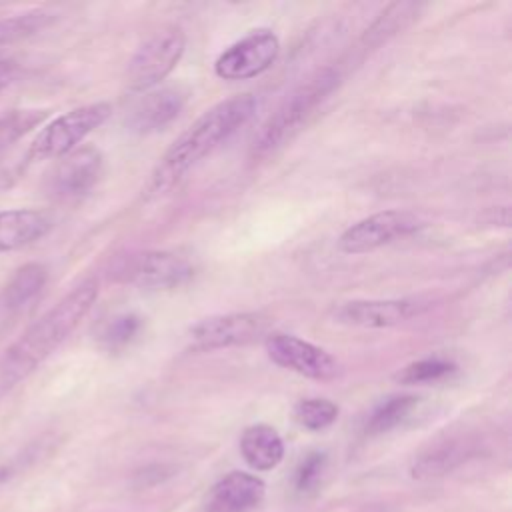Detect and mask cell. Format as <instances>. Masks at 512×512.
<instances>
[{
    "mask_svg": "<svg viewBox=\"0 0 512 512\" xmlns=\"http://www.w3.org/2000/svg\"><path fill=\"white\" fill-rule=\"evenodd\" d=\"M98 298V280L86 278L36 320L0 356V396L30 376L76 330Z\"/></svg>",
    "mask_w": 512,
    "mask_h": 512,
    "instance_id": "6da1fadb",
    "label": "cell"
},
{
    "mask_svg": "<svg viewBox=\"0 0 512 512\" xmlns=\"http://www.w3.org/2000/svg\"><path fill=\"white\" fill-rule=\"evenodd\" d=\"M256 106L258 102L252 94H238L208 108L160 158L150 178V192L162 194L170 190L192 166L242 128L254 116Z\"/></svg>",
    "mask_w": 512,
    "mask_h": 512,
    "instance_id": "7a4b0ae2",
    "label": "cell"
},
{
    "mask_svg": "<svg viewBox=\"0 0 512 512\" xmlns=\"http://www.w3.org/2000/svg\"><path fill=\"white\" fill-rule=\"evenodd\" d=\"M338 84L340 70L332 66L316 70L302 84H298L256 132L252 140V156L264 158L288 144L308 124V120L338 88Z\"/></svg>",
    "mask_w": 512,
    "mask_h": 512,
    "instance_id": "3957f363",
    "label": "cell"
},
{
    "mask_svg": "<svg viewBox=\"0 0 512 512\" xmlns=\"http://www.w3.org/2000/svg\"><path fill=\"white\" fill-rule=\"evenodd\" d=\"M186 48V34L180 26H164L140 44L126 68L130 92L154 90L180 62Z\"/></svg>",
    "mask_w": 512,
    "mask_h": 512,
    "instance_id": "277c9868",
    "label": "cell"
},
{
    "mask_svg": "<svg viewBox=\"0 0 512 512\" xmlns=\"http://www.w3.org/2000/svg\"><path fill=\"white\" fill-rule=\"evenodd\" d=\"M110 114L112 106L108 102H94L54 118L30 144V158H62L64 154L72 152L76 144L82 142L92 130L102 126Z\"/></svg>",
    "mask_w": 512,
    "mask_h": 512,
    "instance_id": "5b68a950",
    "label": "cell"
},
{
    "mask_svg": "<svg viewBox=\"0 0 512 512\" xmlns=\"http://www.w3.org/2000/svg\"><path fill=\"white\" fill-rule=\"evenodd\" d=\"M422 228V220L408 210H382L348 226L338 248L344 254H364L406 238Z\"/></svg>",
    "mask_w": 512,
    "mask_h": 512,
    "instance_id": "8992f818",
    "label": "cell"
},
{
    "mask_svg": "<svg viewBox=\"0 0 512 512\" xmlns=\"http://www.w3.org/2000/svg\"><path fill=\"white\" fill-rule=\"evenodd\" d=\"M280 40L268 28H258L230 44L214 62L222 80H250L266 72L278 58Z\"/></svg>",
    "mask_w": 512,
    "mask_h": 512,
    "instance_id": "52a82bcc",
    "label": "cell"
},
{
    "mask_svg": "<svg viewBox=\"0 0 512 512\" xmlns=\"http://www.w3.org/2000/svg\"><path fill=\"white\" fill-rule=\"evenodd\" d=\"M268 326L270 318L262 312H230L196 322L188 336L198 350H220L266 338Z\"/></svg>",
    "mask_w": 512,
    "mask_h": 512,
    "instance_id": "ba28073f",
    "label": "cell"
},
{
    "mask_svg": "<svg viewBox=\"0 0 512 512\" xmlns=\"http://www.w3.org/2000/svg\"><path fill=\"white\" fill-rule=\"evenodd\" d=\"M268 358L304 378L328 382L340 374V362L324 348L294 334L272 332L264 338Z\"/></svg>",
    "mask_w": 512,
    "mask_h": 512,
    "instance_id": "9c48e42d",
    "label": "cell"
},
{
    "mask_svg": "<svg viewBox=\"0 0 512 512\" xmlns=\"http://www.w3.org/2000/svg\"><path fill=\"white\" fill-rule=\"evenodd\" d=\"M116 274L138 288L168 290L186 284L194 276V264L178 252L148 250L128 256Z\"/></svg>",
    "mask_w": 512,
    "mask_h": 512,
    "instance_id": "30bf717a",
    "label": "cell"
},
{
    "mask_svg": "<svg viewBox=\"0 0 512 512\" xmlns=\"http://www.w3.org/2000/svg\"><path fill=\"white\" fill-rule=\"evenodd\" d=\"M428 308L420 298H388V300H350L332 308L330 316L336 324L352 328H392L420 316Z\"/></svg>",
    "mask_w": 512,
    "mask_h": 512,
    "instance_id": "8fae6325",
    "label": "cell"
},
{
    "mask_svg": "<svg viewBox=\"0 0 512 512\" xmlns=\"http://www.w3.org/2000/svg\"><path fill=\"white\" fill-rule=\"evenodd\" d=\"M104 158L98 148L82 146L64 154L48 176V192L58 200H74L92 190L102 174Z\"/></svg>",
    "mask_w": 512,
    "mask_h": 512,
    "instance_id": "7c38bea8",
    "label": "cell"
},
{
    "mask_svg": "<svg viewBox=\"0 0 512 512\" xmlns=\"http://www.w3.org/2000/svg\"><path fill=\"white\" fill-rule=\"evenodd\" d=\"M188 90L180 84L146 92L128 112L126 126L136 134H152L166 128L184 108Z\"/></svg>",
    "mask_w": 512,
    "mask_h": 512,
    "instance_id": "4fadbf2b",
    "label": "cell"
},
{
    "mask_svg": "<svg viewBox=\"0 0 512 512\" xmlns=\"http://www.w3.org/2000/svg\"><path fill=\"white\" fill-rule=\"evenodd\" d=\"M266 494V484L248 472L234 470L220 478L206 494L204 512H252Z\"/></svg>",
    "mask_w": 512,
    "mask_h": 512,
    "instance_id": "5bb4252c",
    "label": "cell"
},
{
    "mask_svg": "<svg viewBox=\"0 0 512 512\" xmlns=\"http://www.w3.org/2000/svg\"><path fill=\"white\" fill-rule=\"evenodd\" d=\"M52 228V220L42 210L16 208L0 212V252H12L40 240Z\"/></svg>",
    "mask_w": 512,
    "mask_h": 512,
    "instance_id": "9a60e30c",
    "label": "cell"
},
{
    "mask_svg": "<svg viewBox=\"0 0 512 512\" xmlns=\"http://www.w3.org/2000/svg\"><path fill=\"white\" fill-rule=\"evenodd\" d=\"M240 452L250 468L266 472L282 462L284 442L276 428L268 424H252L240 436Z\"/></svg>",
    "mask_w": 512,
    "mask_h": 512,
    "instance_id": "2e32d148",
    "label": "cell"
},
{
    "mask_svg": "<svg viewBox=\"0 0 512 512\" xmlns=\"http://www.w3.org/2000/svg\"><path fill=\"white\" fill-rule=\"evenodd\" d=\"M422 4L416 2H394L388 4L380 16L372 22V26L364 32L360 40V50H376L378 46L386 44L398 32L406 30L422 12Z\"/></svg>",
    "mask_w": 512,
    "mask_h": 512,
    "instance_id": "e0dca14e",
    "label": "cell"
},
{
    "mask_svg": "<svg viewBox=\"0 0 512 512\" xmlns=\"http://www.w3.org/2000/svg\"><path fill=\"white\" fill-rule=\"evenodd\" d=\"M48 280V270L38 262H28L20 266L2 290V306L8 312H18L32 304L44 290Z\"/></svg>",
    "mask_w": 512,
    "mask_h": 512,
    "instance_id": "ac0fdd59",
    "label": "cell"
},
{
    "mask_svg": "<svg viewBox=\"0 0 512 512\" xmlns=\"http://www.w3.org/2000/svg\"><path fill=\"white\" fill-rule=\"evenodd\" d=\"M470 452H472V446L466 440L464 442L454 438L444 440L414 460L412 476L430 478V476L446 474L448 470L458 466L462 460H466Z\"/></svg>",
    "mask_w": 512,
    "mask_h": 512,
    "instance_id": "d6986e66",
    "label": "cell"
},
{
    "mask_svg": "<svg viewBox=\"0 0 512 512\" xmlns=\"http://www.w3.org/2000/svg\"><path fill=\"white\" fill-rule=\"evenodd\" d=\"M418 404H420V398L414 394L388 396L368 416L366 434L378 436V434H386V432L398 428L412 416V412L418 408Z\"/></svg>",
    "mask_w": 512,
    "mask_h": 512,
    "instance_id": "ffe728a7",
    "label": "cell"
},
{
    "mask_svg": "<svg viewBox=\"0 0 512 512\" xmlns=\"http://www.w3.org/2000/svg\"><path fill=\"white\" fill-rule=\"evenodd\" d=\"M456 364L448 358L442 356H428V358H420L414 360L410 364H406L404 368H400L394 374V380L398 384H432V382H440L444 378H450L456 372Z\"/></svg>",
    "mask_w": 512,
    "mask_h": 512,
    "instance_id": "44dd1931",
    "label": "cell"
},
{
    "mask_svg": "<svg viewBox=\"0 0 512 512\" xmlns=\"http://www.w3.org/2000/svg\"><path fill=\"white\" fill-rule=\"evenodd\" d=\"M54 20V14L44 10H32L16 16L0 18V46L20 42L44 30Z\"/></svg>",
    "mask_w": 512,
    "mask_h": 512,
    "instance_id": "7402d4cb",
    "label": "cell"
},
{
    "mask_svg": "<svg viewBox=\"0 0 512 512\" xmlns=\"http://www.w3.org/2000/svg\"><path fill=\"white\" fill-rule=\"evenodd\" d=\"M142 318L134 312H126V314H118L114 318H110L102 332H100V342L106 350H122L126 346H130L138 334L142 332Z\"/></svg>",
    "mask_w": 512,
    "mask_h": 512,
    "instance_id": "603a6c76",
    "label": "cell"
},
{
    "mask_svg": "<svg viewBox=\"0 0 512 512\" xmlns=\"http://www.w3.org/2000/svg\"><path fill=\"white\" fill-rule=\"evenodd\" d=\"M338 418V406L326 398H304L294 406V420L312 432L332 426Z\"/></svg>",
    "mask_w": 512,
    "mask_h": 512,
    "instance_id": "cb8c5ba5",
    "label": "cell"
},
{
    "mask_svg": "<svg viewBox=\"0 0 512 512\" xmlns=\"http://www.w3.org/2000/svg\"><path fill=\"white\" fill-rule=\"evenodd\" d=\"M46 110H12L0 116V148L22 138L26 132L36 128L44 118Z\"/></svg>",
    "mask_w": 512,
    "mask_h": 512,
    "instance_id": "d4e9b609",
    "label": "cell"
},
{
    "mask_svg": "<svg viewBox=\"0 0 512 512\" xmlns=\"http://www.w3.org/2000/svg\"><path fill=\"white\" fill-rule=\"evenodd\" d=\"M326 464H328V458L324 452H310L302 458V462L298 464L296 468V474H294V486L300 494H308L312 490L318 488L324 472H326Z\"/></svg>",
    "mask_w": 512,
    "mask_h": 512,
    "instance_id": "484cf974",
    "label": "cell"
},
{
    "mask_svg": "<svg viewBox=\"0 0 512 512\" xmlns=\"http://www.w3.org/2000/svg\"><path fill=\"white\" fill-rule=\"evenodd\" d=\"M18 64L14 60L0 58V90L8 88L18 78Z\"/></svg>",
    "mask_w": 512,
    "mask_h": 512,
    "instance_id": "4316f807",
    "label": "cell"
},
{
    "mask_svg": "<svg viewBox=\"0 0 512 512\" xmlns=\"http://www.w3.org/2000/svg\"><path fill=\"white\" fill-rule=\"evenodd\" d=\"M14 472H16V462L0 464V484H4V482H6Z\"/></svg>",
    "mask_w": 512,
    "mask_h": 512,
    "instance_id": "83f0119b",
    "label": "cell"
}]
</instances>
